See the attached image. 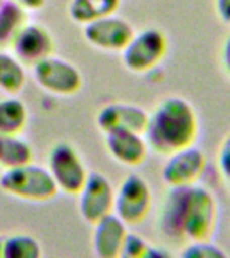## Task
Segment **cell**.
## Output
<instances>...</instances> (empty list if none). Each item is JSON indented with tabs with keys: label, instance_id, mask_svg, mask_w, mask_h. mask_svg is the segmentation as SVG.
Returning <instances> with one entry per match:
<instances>
[{
	"label": "cell",
	"instance_id": "26",
	"mask_svg": "<svg viewBox=\"0 0 230 258\" xmlns=\"http://www.w3.org/2000/svg\"><path fill=\"white\" fill-rule=\"evenodd\" d=\"M12 2L19 4L26 11H39L46 4V0H12Z\"/></svg>",
	"mask_w": 230,
	"mask_h": 258
},
{
	"label": "cell",
	"instance_id": "18",
	"mask_svg": "<svg viewBox=\"0 0 230 258\" xmlns=\"http://www.w3.org/2000/svg\"><path fill=\"white\" fill-rule=\"evenodd\" d=\"M26 85L24 64L11 51L0 50V92L15 96Z\"/></svg>",
	"mask_w": 230,
	"mask_h": 258
},
{
	"label": "cell",
	"instance_id": "7",
	"mask_svg": "<svg viewBox=\"0 0 230 258\" xmlns=\"http://www.w3.org/2000/svg\"><path fill=\"white\" fill-rule=\"evenodd\" d=\"M36 85L42 90L58 97H70L82 88L80 70L66 59L50 55L32 66Z\"/></svg>",
	"mask_w": 230,
	"mask_h": 258
},
{
	"label": "cell",
	"instance_id": "21",
	"mask_svg": "<svg viewBox=\"0 0 230 258\" xmlns=\"http://www.w3.org/2000/svg\"><path fill=\"white\" fill-rule=\"evenodd\" d=\"M120 258H174L168 250L152 245L139 234L129 231Z\"/></svg>",
	"mask_w": 230,
	"mask_h": 258
},
{
	"label": "cell",
	"instance_id": "25",
	"mask_svg": "<svg viewBox=\"0 0 230 258\" xmlns=\"http://www.w3.org/2000/svg\"><path fill=\"white\" fill-rule=\"evenodd\" d=\"M221 62H222V68H223L225 73L229 76L230 78V35L226 38L223 44H222Z\"/></svg>",
	"mask_w": 230,
	"mask_h": 258
},
{
	"label": "cell",
	"instance_id": "12",
	"mask_svg": "<svg viewBox=\"0 0 230 258\" xmlns=\"http://www.w3.org/2000/svg\"><path fill=\"white\" fill-rule=\"evenodd\" d=\"M148 121V112L141 106L125 102H113L102 106L96 117V124L101 132L106 133L116 131H132L144 133Z\"/></svg>",
	"mask_w": 230,
	"mask_h": 258
},
{
	"label": "cell",
	"instance_id": "14",
	"mask_svg": "<svg viewBox=\"0 0 230 258\" xmlns=\"http://www.w3.org/2000/svg\"><path fill=\"white\" fill-rule=\"evenodd\" d=\"M129 230L120 218L110 214L93 225L92 246L97 258H120Z\"/></svg>",
	"mask_w": 230,
	"mask_h": 258
},
{
	"label": "cell",
	"instance_id": "9",
	"mask_svg": "<svg viewBox=\"0 0 230 258\" xmlns=\"http://www.w3.org/2000/svg\"><path fill=\"white\" fill-rule=\"evenodd\" d=\"M114 191L104 173L89 172L84 187L78 192V211L85 222L94 225L102 218L113 214Z\"/></svg>",
	"mask_w": 230,
	"mask_h": 258
},
{
	"label": "cell",
	"instance_id": "15",
	"mask_svg": "<svg viewBox=\"0 0 230 258\" xmlns=\"http://www.w3.org/2000/svg\"><path fill=\"white\" fill-rule=\"evenodd\" d=\"M120 6L121 0H70L68 15L74 23L86 26L94 20L116 14Z\"/></svg>",
	"mask_w": 230,
	"mask_h": 258
},
{
	"label": "cell",
	"instance_id": "2",
	"mask_svg": "<svg viewBox=\"0 0 230 258\" xmlns=\"http://www.w3.org/2000/svg\"><path fill=\"white\" fill-rule=\"evenodd\" d=\"M143 135L149 149L163 156L194 145L199 135L197 110L183 97H167L148 113Z\"/></svg>",
	"mask_w": 230,
	"mask_h": 258
},
{
	"label": "cell",
	"instance_id": "16",
	"mask_svg": "<svg viewBox=\"0 0 230 258\" xmlns=\"http://www.w3.org/2000/svg\"><path fill=\"white\" fill-rule=\"evenodd\" d=\"M28 22V11L12 0L0 3V50L10 48L18 32Z\"/></svg>",
	"mask_w": 230,
	"mask_h": 258
},
{
	"label": "cell",
	"instance_id": "6",
	"mask_svg": "<svg viewBox=\"0 0 230 258\" xmlns=\"http://www.w3.org/2000/svg\"><path fill=\"white\" fill-rule=\"evenodd\" d=\"M48 172L55 181L58 191L68 195H78L89 176L82 157L69 143H56L47 155Z\"/></svg>",
	"mask_w": 230,
	"mask_h": 258
},
{
	"label": "cell",
	"instance_id": "27",
	"mask_svg": "<svg viewBox=\"0 0 230 258\" xmlns=\"http://www.w3.org/2000/svg\"><path fill=\"white\" fill-rule=\"evenodd\" d=\"M0 258H6L3 251V237H0Z\"/></svg>",
	"mask_w": 230,
	"mask_h": 258
},
{
	"label": "cell",
	"instance_id": "28",
	"mask_svg": "<svg viewBox=\"0 0 230 258\" xmlns=\"http://www.w3.org/2000/svg\"><path fill=\"white\" fill-rule=\"evenodd\" d=\"M2 2H3V0H0V3H2Z\"/></svg>",
	"mask_w": 230,
	"mask_h": 258
},
{
	"label": "cell",
	"instance_id": "17",
	"mask_svg": "<svg viewBox=\"0 0 230 258\" xmlns=\"http://www.w3.org/2000/svg\"><path fill=\"white\" fill-rule=\"evenodd\" d=\"M34 160V151L19 135H0V167L16 168Z\"/></svg>",
	"mask_w": 230,
	"mask_h": 258
},
{
	"label": "cell",
	"instance_id": "4",
	"mask_svg": "<svg viewBox=\"0 0 230 258\" xmlns=\"http://www.w3.org/2000/svg\"><path fill=\"white\" fill-rule=\"evenodd\" d=\"M168 51V39L161 30L155 27L135 31L121 51V60L127 70L135 74L152 72L161 63Z\"/></svg>",
	"mask_w": 230,
	"mask_h": 258
},
{
	"label": "cell",
	"instance_id": "23",
	"mask_svg": "<svg viewBox=\"0 0 230 258\" xmlns=\"http://www.w3.org/2000/svg\"><path fill=\"white\" fill-rule=\"evenodd\" d=\"M218 169L226 180L230 181V132L219 145L217 156Z\"/></svg>",
	"mask_w": 230,
	"mask_h": 258
},
{
	"label": "cell",
	"instance_id": "22",
	"mask_svg": "<svg viewBox=\"0 0 230 258\" xmlns=\"http://www.w3.org/2000/svg\"><path fill=\"white\" fill-rule=\"evenodd\" d=\"M179 258H230V255L210 239H201L186 242Z\"/></svg>",
	"mask_w": 230,
	"mask_h": 258
},
{
	"label": "cell",
	"instance_id": "3",
	"mask_svg": "<svg viewBox=\"0 0 230 258\" xmlns=\"http://www.w3.org/2000/svg\"><path fill=\"white\" fill-rule=\"evenodd\" d=\"M0 189L18 199L36 203L51 201L60 192L48 169L34 163L3 169Z\"/></svg>",
	"mask_w": 230,
	"mask_h": 258
},
{
	"label": "cell",
	"instance_id": "24",
	"mask_svg": "<svg viewBox=\"0 0 230 258\" xmlns=\"http://www.w3.org/2000/svg\"><path fill=\"white\" fill-rule=\"evenodd\" d=\"M214 8L218 18L226 24H230V0H214Z\"/></svg>",
	"mask_w": 230,
	"mask_h": 258
},
{
	"label": "cell",
	"instance_id": "19",
	"mask_svg": "<svg viewBox=\"0 0 230 258\" xmlns=\"http://www.w3.org/2000/svg\"><path fill=\"white\" fill-rule=\"evenodd\" d=\"M28 121L27 106L14 96L0 100V135H19Z\"/></svg>",
	"mask_w": 230,
	"mask_h": 258
},
{
	"label": "cell",
	"instance_id": "13",
	"mask_svg": "<svg viewBox=\"0 0 230 258\" xmlns=\"http://www.w3.org/2000/svg\"><path fill=\"white\" fill-rule=\"evenodd\" d=\"M105 148L113 160L125 167H137L143 164L149 151L144 135L132 131L106 133Z\"/></svg>",
	"mask_w": 230,
	"mask_h": 258
},
{
	"label": "cell",
	"instance_id": "8",
	"mask_svg": "<svg viewBox=\"0 0 230 258\" xmlns=\"http://www.w3.org/2000/svg\"><path fill=\"white\" fill-rule=\"evenodd\" d=\"M207 159L201 148L194 145L167 155L161 167V179L168 188L198 184L205 175Z\"/></svg>",
	"mask_w": 230,
	"mask_h": 258
},
{
	"label": "cell",
	"instance_id": "10",
	"mask_svg": "<svg viewBox=\"0 0 230 258\" xmlns=\"http://www.w3.org/2000/svg\"><path fill=\"white\" fill-rule=\"evenodd\" d=\"M133 34L132 24L116 14L84 26L85 40L92 47L105 52H121Z\"/></svg>",
	"mask_w": 230,
	"mask_h": 258
},
{
	"label": "cell",
	"instance_id": "11",
	"mask_svg": "<svg viewBox=\"0 0 230 258\" xmlns=\"http://www.w3.org/2000/svg\"><path fill=\"white\" fill-rule=\"evenodd\" d=\"M10 50L24 66H34L55 51V40L47 28L35 22H27L12 40Z\"/></svg>",
	"mask_w": 230,
	"mask_h": 258
},
{
	"label": "cell",
	"instance_id": "20",
	"mask_svg": "<svg viewBox=\"0 0 230 258\" xmlns=\"http://www.w3.org/2000/svg\"><path fill=\"white\" fill-rule=\"evenodd\" d=\"M3 251L6 258H43V249L39 241L26 233L3 237Z\"/></svg>",
	"mask_w": 230,
	"mask_h": 258
},
{
	"label": "cell",
	"instance_id": "5",
	"mask_svg": "<svg viewBox=\"0 0 230 258\" xmlns=\"http://www.w3.org/2000/svg\"><path fill=\"white\" fill-rule=\"evenodd\" d=\"M152 205L153 195L148 181L137 173H129L114 191L113 214L128 227L136 226L147 219Z\"/></svg>",
	"mask_w": 230,
	"mask_h": 258
},
{
	"label": "cell",
	"instance_id": "1",
	"mask_svg": "<svg viewBox=\"0 0 230 258\" xmlns=\"http://www.w3.org/2000/svg\"><path fill=\"white\" fill-rule=\"evenodd\" d=\"M219 221L217 198L207 187L194 184L168 188L161 202L157 227L174 241L210 239Z\"/></svg>",
	"mask_w": 230,
	"mask_h": 258
}]
</instances>
